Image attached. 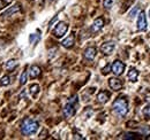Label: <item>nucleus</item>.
<instances>
[{
	"mask_svg": "<svg viewBox=\"0 0 150 140\" xmlns=\"http://www.w3.org/2000/svg\"><path fill=\"white\" fill-rule=\"evenodd\" d=\"M83 56H84L86 60L93 61L95 59V56H96V48H95V47H88V48L84 51V53H83Z\"/></svg>",
	"mask_w": 150,
	"mask_h": 140,
	"instance_id": "9",
	"label": "nucleus"
},
{
	"mask_svg": "<svg viewBox=\"0 0 150 140\" xmlns=\"http://www.w3.org/2000/svg\"><path fill=\"white\" fill-rule=\"evenodd\" d=\"M39 39H40V36L38 35V34H33V35H30V37H29L30 44H34V45L37 44L38 41H39Z\"/></svg>",
	"mask_w": 150,
	"mask_h": 140,
	"instance_id": "18",
	"label": "nucleus"
},
{
	"mask_svg": "<svg viewBox=\"0 0 150 140\" xmlns=\"http://www.w3.org/2000/svg\"><path fill=\"white\" fill-rule=\"evenodd\" d=\"M111 70H112V72L115 76L122 75L124 71H125V64H124V62H121L120 60H115L113 62V64L111 66Z\"/></svg>",
	"mask_w": 150,
	"mask_h": 140,
	"instance_id": "5",
	"label": "nucleus"
},
{
	"mask_svg": "<svg viewBox=\"0 0 150 140\" xmlns=\"http://www.w3.org/2000/svg\"><path fill=\"white\" fill-rule=\"evenodd\" d=\"M110 69H111V67H110V64H108V66H106L104 69L102 70V72H103L104 75H106V74H109V72H110V71H109Z\"/></svg>",
	"mask_w": 150,
	"mask_h": 140,
	"instance_id": "25",
	"label": "nucleus"
},
{
	"mask_svg": "<svg viewBox=\"0 0 150 140\" xmlns=\"http://www.w3.org/2000/svg\"><path fill=\"white\" fill-rule=\"evenodd\" d=\"M27 77H28L27 71H23L21 74V77H20V85H24L27 83Z\"/></svg>",
	"mask_w": 150,
	"mask_h": 140,
	"instance_id": "20",
	"label": "nucleus"
},
{
	"mask_svg": "<svg viewBox=\"0 0 150 140\" xmlns=\"http://www.w3.org/2000/svg\"><path fill=\"white\" fill-rule=\"evenodd\" d=\"M29 90H30V94L35 98L38 93H39V85H38V84H33V85L29 88Z\"/></svg>",
	"mask_w": 150,
	"mask_h": 140,
	"instance_id": "17",
	"label": "nucleus"
},
{
	"mask_svg": "<svg viewBox=\"0 0 150 140\" xmlns=\"http://www.w3.org/2000/svg\"><path fill=\"white\" fill-rule=\"evenodd\" d=\"M40 72H42V70L38 66H31L29 69V76H30V78L34 79V78H37L40 76Z\"/></svg>",
	"mask_w": 150,
	"mask_h": 140,
	"instance_id": "13",
	"label": "nucleus"
},
{
	"mask_svg": "<svg viewBox=\"0 0 150 140\" xmlns=\"http://www.w3.org/2000/svg\"><path fill=\"white\" fill-rule=\"evenodd\" d=\"M67 30H68V25L65 22H59L54 28V30H53V35L58 38H60L67 32Z\"/></svg>",
	"mask_w": 150,
	"mask_h": 140,
	"instance_id": "6",
	"label": "nucleus"
},
{
	"mask_svg": "<svg viewBox=\"0 0 150 140\" xmlns=\"http://www.w3.org/2000/svg\"><path fill=\"white\" fill-rule=\"evenodd\" d=\"M148 23H147V18H146V13L143 10L140 12L139 18H137V22H136V28L139 31H144L147 30Z\"/></svg>",
	"mask_w": 150,
	"mask_h": 140,
	"instance_id": "4",
	"label": "nucleus"
},
{
	"mask_svg": "<svg viewBox=\"0 0 150 140\" xmlns=\"http://www.w3.org/2000/svg\"><path fill=\"white\" fill-rule=\"evenodd\" d=\"M149 16H150V12H149Z\"/></svg>",
	"mask_w": 150,
	"mask_h": 140,
	"instance_id": "27",
	"label": "nucleus"
},
{
	"mask_svg": "<svg viewBox=\"0 0 150 140\" xmlns=\"http://www.w3.org/2000/svg\"><path fill=\"white\" fill-rule=\"evenodd\" d=\"M113 4H114V0H104V1H103L104 7H105V8H108V9H110V8L112 7Z\"/></svg>",
	"mask_w": 150,
	"mask_h": 140,
	"instance_id": "22",
	"label": "nucleus"
},
{
	"mask_svg": "<svg viewBox=\"0 0 150 140\" xmlns=\"http://www.w3.org/2000/svg\"><path fill=\"white\" fill-rule=\"evenodd\" d=\"M38 127H39V124L37 121L31 120V118H27L22 123L21 132L24 136H31V134H35L37 132Z\"/></svg>",
	"mask_w": 150,
	"mask_h": 140,
	"instance_id": "1",
	"label": "nucleus"
},
{
	"mask_svg": "<svg viewBox=\"0 0 150 140\" xmlns=\"http://www.w3.org/2000/svg\"><path fill=\"white\" fill-rule=\"evenodd\" d=\"M77 95H74L73 98H71L68 100V102L64 107V115L65 117L69 118L72 116H74L75 111H76V107H77Z\"/></svg>",
	"mask_w": 150,
	"mask_h": 140,
	"instance_id": "3",
	"label": "nucleus"
},
{
	"mask_svg": "<svg viewBox=\"0 0 150 140\" xmlns=\"http://www.w3.org/2000/svg\"><path fill=\"white\" fill-rule=\"evenodd\" d=\"M11 84V78H9V76H4L2 78H1V80H0V86H7V85H9Z\"/></svg>",
	"mask_w": 150,
	"mask_h": 140,
	"instance_id": "19",
	"label": "nucleus"
},
{
	"mask_svg": "<svg viewBox=\"0 0 150 140\" xmlns=\"http://www.w3.org/2000/svg\"><path fill=\"white\" fill-rule=\"evenodd\" d=\"M20 9H21V7H20V5H15L14 7H11L9 9H7L5 13H2L1 14V18H9L12 14H15V13H18L20 12Z\"/></svg>",
	"mask_w": 150,
	"mask_h": 140,
	"instance_id": "12",
	"label": "nucleus"
},
{
	"mask_svg": "<svg viewBox=\"0 0 150 140\" xmlns=\"http://www.w3.org/2000/svg\"><path fill=\"white\" fill-rule=\"evenodd\" d=\"M16 66H18L16 60H9V61H7V62H6L5 68H6L7 70H13L14 69V67H16Z\"/></svg>",
	"mask_w": 150,
	"mask_h": 140,
	"instance_id": "16",
	"label": "nucleus"
},
{
	"mask_svg": "<svg viewBox=\"0 0 150 140\" xmlns=\"http://www.w3.org/2000/svg\"><path fill=\"white\" fill-rule=\"evenodd\" d=\"M113 111L115 113V115L124 117L127 113H128V101L125 98H118L114 102H113Z\"/></svg>",
	"mask_w": 150,
	"mask_h": 140,
	"instance_id": "2",
	"label": "nucleus"
},
{
	"mask_svg": "<svg viewBox=\"0 0 150 140\" xmlns=\"http://www.w3.org/2000/svg\"><path fill=\"white\" fill-rule=\"evenodd\" d=\"M110 99V93L106 92V91H100L97 95V101L99 104H106Z\"/></svg>",
	"mask_w": 150,
	"mask_h": 140,
	"instance_id": "10",
	"label": "nucleus"
},
{
	"mask_svg": "<svg viewBox=\"0 0 150 140\" xmlns=\"http://www.w3.org/2000/svg\"><path fill=\"white\" fill-rule=\"evenodd\" d=\"M137 12H139V7H135V8L132 10L131 13H129V16H131V18H134V15H135Z\"/></svg>",
	"mask_w": 150,
	"mask_h": 140,
	"instance_id": "24",
	"label": "nucleus"
},
{
	"mask_svg": "<svg viewBox=\"0 0 150 140\" xmlns=\"http://www.w3.org/2000/svg\"><path fill=\"white\" fill-rule=\"evenodd\" d=\"M142 114H143V116H144L147 120H149L150 118V106H146V107L143 108Z\"/></svg>",
	"mask_w": 150,
	"mask_h": 140,
	"instance_id": "21",
	"label": "nucleus"
},
{
	"mask_svg": "<svg viewBox=\"0 0 150 140\" xmlns=\"http://www.w3.org/2000/svg\"><path fill=\"white\" fill-rule=\"evenodd\" d=\"M103 25H104V20L102 18H96L94 21V23H93V25H91V30H93V32H98L102 28H103Z\"/></svg>",
	"mask_w": 150,
	"mask_h": 140,
	"instance_id": "11",
	"label": "nucleus"
},
{
	"mask_svg": "<svg viewBox=\"0 0 150 140\" xmlns=\"http://www.w3.org/2000/svg\"><path fill=\"white\" fill-rule=\"evenodd\" d=\"M109 85H110V88H112L113 91H119V90L122 88V82L120 79L113 77V78L109 79Z\"/></svg>",
	"mask_w": 150,
	"mask_h": 140,
	"instance_id": "8",
	"label": "nucleus"
},
{
	"mask_svg": "<svg viewBox=\"0 0 150 140\" xmlns=\"http://www.w3.org/2000/svg\"><path fill=\"white\" fill-rule=\"evenodd\" d=\"M124 138H125V139H137L139 137H137L136 134H134V133H127V134H125Z\"/></svg>",
	"mask_w": 150,
	"mask_h": 140,
	"instance_id": "23",
	"label": "nucleus"
},
{
	"mask_svg": "<svg viewBox=\"0 0 150 140\" xmlns=\"http://www.w3.org/2000/svg\"><path fill=\"white\" fill-rule=\"evenodd\" d=\"M74 43H75L74 36H69V37H67L65 40H62L61 45H62L65 48H72V47L74 46Z\"/></svg>",
	"mask_w": 150,
	"mask_h": 140,
	"instance_id": "14",
	"label": "nucleus"
},
{
	"mask_svg": "<svg viewBox=\"0 0 150 140\" xmlns=\"http://www.w3.org/2000/svg\"><path fill=\"white\" fill-rule=\"evenodd\" d=\"M137 77H139V71L135 69V68H131L128 71V75H127V78L131 80V82H136L137 80Z\"/></svg>",
	"mask_w": 150,
	"mask_h": 140,
	"instance_id": "15",
	"label": "nucleus"
},
{
	"mask_svg": "<svg viewBox=\"0 0 150 140\" xmlns=\"http://www.w3.org/2000/svg\"><path fill=\"white\" fill-rule=\"evenodd\" d=\"M114 48H115V45H114L113 41H106V43H104V44L100 46V51H102L103 54H105V55L112 54V52L114 51Z\"/></svg>",
	"mask_w": 150,
	"mask_h": 140,
	"instance_id": "7",
	"label": "nucleus"
},
{
	"mask_svg": "<svg viewBox=\"0 0 150 140\" xmlns=\"http://www.w3.org/2000/svg\"><path fill=\"white\" fill-rule=\"evenodd\" d=\"M8 5V2H5V1H2V0H0V9H2L4 7H6Z\"/></svg>",
	"mask_w": 150,
	"mask_h": 140,
	"instance_id": "26",
	"label": "nucleus"
}]
</instances>
